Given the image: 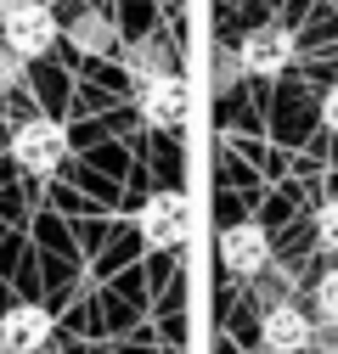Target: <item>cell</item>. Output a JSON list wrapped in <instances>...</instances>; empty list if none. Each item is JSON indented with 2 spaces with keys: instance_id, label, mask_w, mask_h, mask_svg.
I'll return each mask as SVG.
<instances>
[{
  "instance_id": "9c48e42d",
  "label": "cell",
  "mask_w": 338,
  "mask_h": 354,
  "mask_svg": "<svg viewBox=\"0 0 338 354\" xmlns=\"http://www.w3.org/2000/svg\"><path fill=\"white\" fill-rule=\"evenodd\" d=\"M73 46H84V51H107V46H113V23H107L102 12H84V17L73 23Z\"/></svg>"
},
{
  "instance_id": "3957f363",
  "label": "cell",
  "mask_w": 338,
  "mask_h": 354,
  "mask_svg": "<svg viewBox=\"0 0 338 354\" xmlns=\"http://www.w3.org/2000/svg\"><path fill=\"white\" fill-rule=\"evenodd\" d=\"M141 236H147L152 248H175V242H186V197L158 192V197L141 208Z\"/></svg>"
},
{
  "instance_id": "ba28073f",
  "label": "cell",
  "mask_w": 338,
  "mask_h": 354,
  "mask_svg": "<svg viewBox=\"0 0 338 354\" xmlns=\"http://www.w3.org/2000/svg\"><path fill=\"white\" fill-rule=\"evenodd\" d=\"M141 113H147V124H181V118H186V84H181L175 73L147 79V91H141Z\"/></svg>"
},
{
  "instance_id": "6da1fadb",
  "label": "cell",
  "mask_w": 338,
  "mask_h": 354,
  "mask_svg": "<svg viewBox=\"0 0 338 354\" xmlns=\"http://www.w3.org/2000/svg\"><path fill=\"white\" fill-rule=\"evenodd\" d=\"M12 158H17L28 174H51V169H62V158H68L62 124H51V118H28L17 136H12Z\"/></svg>"
},
{
  "instance_id": "30bf717a",
  "label": "cell",
  "mask_w": 338,
  "mask_h": 354,
  "mask_svg": "<svg viewBox=\"0 0 338 354\" xmlns=\"http://www.w3.org/2000/svg\"><path fill=\"white\" fill-rule=\"evenodd\" d=\"M163 62H169V46H163V39H141V46L130 51V73H141V79H158Z\"/></svg>"
},
{
  "instance_id": "5b68a950",
  "label": "cell",
  "mask_w": 338,
  "mask_h": 354,
  "mask_svg": "<svg viewBox=\"0 0 338 354\" xmlns=\"http://www.w3.org/2000/svg\"><path fill=\"white\" fill-rule=\"evenodd\" d=\"M260 343L271 354H299L310 343V321H305V309L299 304H271L265 309V321H260Z\"/></svg>"
},
{
  "instance_id": "4fadbf2b",
  "label": "cell",
  "mask_w": 338,
  "mask_h": 354,
  "mask_svg": "<svg viewBox=\"0 0 338 354\" xmlns=\"http://www.w3.org/2000/svg\"><path fill=\"white\" fill-rule=\"evenodd\" d=\"M17 79H23V62H17L12 51H0V91H12Z\"/></svg>"
},
{
  "instance_id": "8992f818",
  "label": "cell",
  "mask_w": 338,
  "mask_h": 354,
  "mask_svg": "<svg viewBox=\"0 0 338 354\" xmlns=\"http://www.w3.org/2000/svg\"><path fill=\"white\" fill-rule=\"evenodd\" d=\"M46 337H51V315L39 304H17V309H6V321H0V348L6 354H34Z\"/></svg>"
},
{
  "instance_id": "52a82bcc",
  "label": "cell",
  "mask_w": 338,
  "mask_h": 354,
  "mask_svg": "<svg viewBox=\"0 0 338 354\" xmlns=\"http://www.w3.org/2000/svg\"><path fill=\"white\" fill-rule=\"evenodd\" d=\"M220 259H226V270H237V276H260L271 264V242H265L260 225H231L226 242H220Z\"/></svg>"
},
{
  "instance_id": "5bb4252c",
  "label": "cell",
  "mask_w": 338,
  "mask_h": 354,
  "mask_svg": "<svg viewBox=\"0 0 338 354\" xmlns=\"http://www.w3.org/2000/svg\"><path fill=\"white\" fill-rule=\"evenodd\" d=\"M321 118H327V129H338V84H332L327 102H321Z\"/></svg>"
},
{
  "instance_id": "8fae6325",
  "label": "cell",
  "mask_w": 338,
  "mask_h": 354,
  "mask_svg": "<svg viewBox=\"0 0 338 354\" xmlns=\"http://www.w3.org/2000/svg\"><path fill=\"white\" fill-rule=\"evenodd\" d=\"M316 236H321V248L338 253V203H327V208L316 214Z\"/></svg>"
},
{
  "instance_id": "7a4b0ae2",
  "label": "cell",
  "mask_w": 338,
  "mask_h": 354,
  "mask_svg": "<svg viewBox=\"0 0 338 354\" xmlns=\"http://www.w3.org/2000/svg\"><path fill=\"white\" fill-rule=\"evenodd\" d=\"M0 28H6V51L12 57H39V51H51V39H57V17L46 6H34V0H23Z\"/></svg>"
},
{
  "instance_id": "9a60e30c",
  "label": "cell",
  "mask_w": 338,
  "mask_h": 354,
  "mask_svg": "<svg viewBox=\"0 0 338 354\" xmlns=\"http://www.w3.org/2000/svg\"><path fill=\"white\" fill-rule=\"evenodd\" d=\"M17 6H23V0H0V23H6V17L17 12Z\"/></svg>"
},
{
  "instance_id": "7c38bea8",
  "label": "cell",
  "mask_w": 338,
  "mask_h": 354,
  "mask_svg": "<svg viewBox=\"0 0 338 354\" xmlns=\"http://www.w3.org/2000/svg\"><path fill=\"white\" fill-rule=\"evenodd\" d=\"M316 304H321V315H327V321H338V270H327V276H321Z\"/></svg>"
},
{
  "instance_id": "277c9868",
  "label": "cell",
  "mask_w": 338,
  "mask_h": 354,
  "mask_svg": "<svg viewBox=\"0 0 338 354\" xmlns=\"http://www.w3.org/2000/svg\"><path fill=\"white\" fill-rule=\"evenodd\" d=\"M248 73H282L287 62H293V34L287 28H276V23H265V28H254L248 39H242V57H237Z\"/></svg>"
}]
</instances>
